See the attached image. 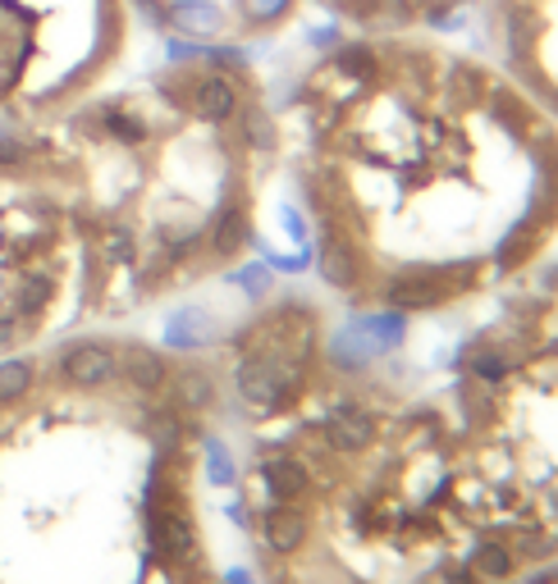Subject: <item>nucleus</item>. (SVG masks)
Returning a JSON list of instances; mask_svg holds the SVG:
<instances>
[{
    "instance_id": "obj_1",
    "label": "nucleus",
    "mask_w": 558,
    "mask_h": 584,
    "mask_svg": "<svg viewBox=\"0 0 558 584\" xmlns=\"http://www.w3.org/2000/svg\"><path fill=\"white\" fill-rule=\"evenodd\" d=\"M288 105L312 238L362 256V310L463 306L558 238V124L444 32L329 37Z\"/></svg>"
},
{
    "instance_id": "obj_2",
    "label": "nucleus",
    "mask_w": 558,
    "mask_h": 584,
    "mask_svg": "<svg viewBox=\"0 0 558 584\" xmlns=\"http://www.w3.org/2000/svg\"><path fill=\"white\" fill-rule=\"evenodd\" d=\"M444 416L467 530L558 543V265L458 347Z\"/></svg>"
},
{
    "instance_id": "obj_3",
    "label": "nucleus",
    "mask_w": 558,
    "mask_h": 584,
    "mask_svg": "<svg viewBox=\"0 0 558 584\" xmlns=\"http://www.w3.org/2000/svg\"><path fill=\"white\" fill-rule=\"evenodd\" d=\"M490 60L558 124V0H486Z\"/></svg>"
},
{
    "instance_id": "obj_4",
    "label": "nucleus",
    "mask_w": 558,
    "mask_h": 584,
    "mask_svg": "<svg viewBox=\"0 0 558 584\" xmlns=\"http://www.w3.org/2000/svg\"><path fill=\"white\" fill-rule=\"evenodd\" d=\"M146 28L193 47H247L280 32L303 0H129Z\"/></svg>"
},
{
    "instance_id": "obj_5",
    "label": "nucleus",
    "mask_w": 558,
    "mask_h": 584,
    "mask_svg": "<svg viewBox=\"0 0 558 584\" xmlns=\"http://www.w3.org/2000/svg\"><path fill=\"white\" fill-rule=\"evenodd\" d=\"M348 32H444L486 0H316Z\"/></svg>"
},
{
    "instance_id": "obj_6",
    "label": "nucleus",
    "mask_w": 558,
    "mask_h": 584,
    "mask_svg": "<svg viewBox=\"0 0 558 584\" xmlns=\"http://www.w3.org/2000/svg\"><path fill=\"white\" fill-rule=\"evenodd\" d=\"M51 375L64 393H79V398H97L110 393L120 383V342H105V338H79L55 352Z\"/></svg>"
},
{
    "instance_id": "obj_7",
    "label": "nucleus",
    "mask_w": 558,
    "mask_h": 584,
    "mask_svg": "<svg viewBox=\"0 0 558 584\" xmlns=\"http://www.w3.org/2000/svg\"><path fill=\"white\" fill-rule=\"evenodd\" d=\"M252 530L271 557L288 562L312 543V508L307 502H262V512H252Z\"/></svg>"
},
{
    "instance_id": "obj_8",
    "label": "nucleus",
    "mask_w": 558,
    "mask_h": 584,
    "mask_svg": "<svg viewBox=\"0 0 558 584\" xmlns=\"http://www.w3.org/2000/svg\"><path fill=\"white\" fill-rule=\"evenodd\" d=\"M165 398L179 411H189V416H211L220 407V379L202 361H174V375L165 383Z\"/></svg>"
},
{
    "instance_id": "obj_9",
    "label": "nucleus",
    "mask_w": 558,
    "mask_h": 584,
    "mask_svg": "<svg viewBox=\"0 0 558 584\" xmlns=\"http://www.w3.org/2000/svg\"><path fill=\"white\" fill-rule=\"evenodd\" d=\"M174 375L170 352L152 342H120V383L133 393H165V383Z\"/></svg>"
},
{
    "instance_id": "obj_10",
    "label": "nucleus",
    "mask_w": 558,
    "mask_h": 584,
    "mask_svg": "<svg viewBox=\"0 0 558 584\" xmlns=\"http://www.w3.org/2000/svg\"><path fill=\"white\" fill-rule=\"evenodd\" d=\"M55 297H60V275H55V269L28 265V269H19V279H14V288H10V310L37 325V320H42L47 310L55 306Z\"/></svg>"
},
{
    "instance_id": "obj_11",
    "label": "nucleus",
    "mask_w": 558,
    "mask_h": 584,
    "mask_svg": "<svg viewBox=\"0 0 558 584\" xmlns=\"http://www.w3.org/2000/svg\"><path fill=\"white\" fill-rule=\"evenodd\" d=\"M211 342H220V325L202 306H179L165 320V352H174V357H197Z\"/></svg>"
},
{
    "instance_id": "obj_12",
    "label": "nucleus",
    "mask_w": 558,
    "mask_h": 584,
    "mask_svg": "<svg viewBox=\"0 0 558 584\" xmlns=\"http://www.w3.org/2000/svg\"><path fill=\"white\" fill-rule=\"evenodd\" d=\"M37 388V361L32 357H6L0 361V407H19Z\"/></svg>"
},
{
    "instance_id": "obj_13",
    "label": "nucleus",
    "mask_w": 558,
    "mask_h": 584,
    "mask_svg": "<svg viewBox=\"0 0 558 584\" xmlns=\"http://www.w3.org/2000/svg\"><path fill=\"white\" fill-rule=\"evenodd\" d=\"M197 452H202V471H206V480L215 489H234L239 484V461L230 457V448L220 443L215 434H202L197 439Z\"/></svg>"
},
{
    "instance_id": "obj_14",
    "label": "nucleus",
    "mask_w": 558,
    "mask_h": 584,
    "mask_svg": "<svg viewBox=\"0 0 558 584\" xmlns=\"http://www.w3.org/2000/svg\"><path fill=\"white\" fill-rule=\"evenodd\" d=\"M225 279H230L234 288H243L252 301H266V297H271V269H266V265H252V260H247V265H234Z\"/></svg>"
},
{
    "instance_id": "obj_15",
    "label": "nucleus",
    "mask_w": 558,
    "mask_h": 584,
    "mask_svg": "<svg viewBox=\"0 0 558 584\" xmlns=\"http://www.w3.org/2000/svg\"><path fill=\"white\" fill-rule=\"evenodd\" d=\"M32 320H23V316H14V310H0V357L10 352V347H19L23 338H32Z\"/></svg>"
},
{
    "instance_id": "obj_16",
    "label": "nucleus",
    "mask_w": 558,
    "mask_h": 584,
    "mask_svg": "<svg viewBox=\"0 0 558 584\" xmlns=\"http://www.w3.org/2000/svg\"><path fill=\"white\" fill-rule=\"evenodd\" d=\"M32 155H37V146L28 137H6V133H0V170H23V165H32Z\"/></svg>"
},
{
    "instance_id": "obj_17",
    "label": "nucleus",
    "mask_w": 558,
    "mask_h": 584,
    "mask_svg": "<svg viewBox=\"0 0 558 584\" xmlns=\"http://www.w3.org/2000/svg\"><path fill=\"white\" fill-rule=\"evenodd\" d=\"M225 584H256V575H252L247 566H230V571H225Z\"/></svg>"
},
{
    "instance_id": "obj_18",
    "label": "nucleus",
    "mask_w": 558,
    "mask_h": 584,
    "mask_svg": "<svg viewBox=\"0 0 558 584\" xmlns=\"http://www.w3.org/2000/svg\"><path fill=\"white\" fill-rule=\"evenodd\" d=\"M422 584H449V575H435V580H422Z\"/></svg>"
}]
</instances>
